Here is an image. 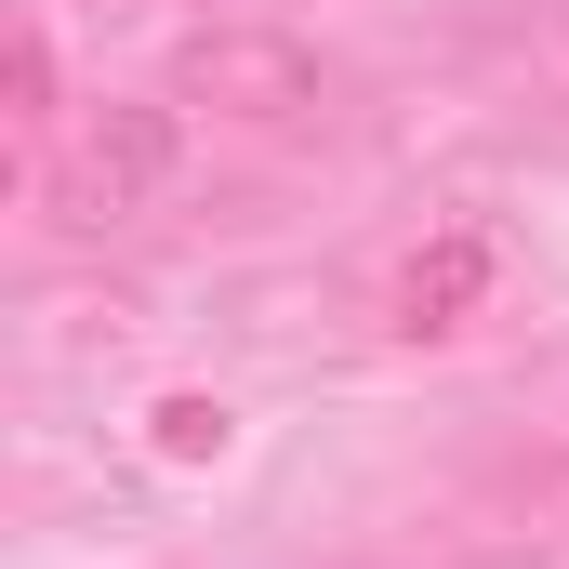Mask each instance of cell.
Returning <instances> with one entry per match:
<instances>
[{
  "mask_svg": "<svg viewBox=\"0 0 569 569\" xmlns=\"http://www.w3.org/2000/svg\"><path fill=\"white\" fill-rule=\"evenodd\" d=\"M543 13H557V40H569V0H543Z\"/></svg>",
  "mask_w": 569,
  "mask_h": 569,
  "instance_id": "6",
  "label": "cell"
},
{
  "mask_svg": "<svg viewBox=\"0 0 569 569\" xmlns=\"http://www.w3.org/2000/svg\"><path fill=\"white\" fill-rule=\"evenodd\" d=\"M146 425H159V450H172V463H212V450H226V398H159Z\"/></svg>",
  "mask_w": 569,
  "mask_h": 569,
  "instance_id": "5",
  "label": "cell"
},
{
  "mask_svg": "<svg viewBox=\"0 0 569 569\" xmlns=\"http://www.w3.org/2000/svg\"><path fill=\"white\" fill-rule=\"evenodd\" d=\"M159 172H172V120H159V107H107V133H93V159H80V212L120 226V212L159 199Z\"/></svg>",
  "mask_w": 569,
  "mask_h": 569,
  "instance_id": "3",
  "label": "cell"
},
{
  "mask_svg": "<svg viewBox=\"0 0 569 569\" xmlns=\"http://www.w3.org/2000/svg\"><path fill=\"white\" fill-rule=\"evenodd\" d=\"M477 305H490V226H437L425 252L398 266V291H385V331L425 345V331H463Z\"/></svg>",
  "mask_w": 569,
  "mask_h": 569,
  "instance_id": "2",
  "label": "cell"
},
{
  "mask_svg": "<svg viewBox=\"0 0 569 569\" xmlns=\"http://www.w3.org/2000/svg\"><path fill=\"white\" fill-rule=\"evenodd\" d=\"M172 80H186L199 107H226V120H266V133L318 107V53H305V40H279V27H199Z\"/></svg>",
  "mask_w": 569,
  "mask_h": 569,
  "instance_id": "1",
  "label": "cell"
},
{
  "mask_svg": "<svg viewBox=\"0 0 569 569\" xmlns=\"http://www.w3.org/2000/svg\"><path fill=\"white\" fill-rule=\"evenodd\" d=\"M0 93H13V120H27V133L53 120V40H40V27H13V53H0Z\"/></svg>",
  "mask_w": 569,
  "mask_h": 569,
  "instance_id": "4",
  "label": "cell"
}]
</instances>
